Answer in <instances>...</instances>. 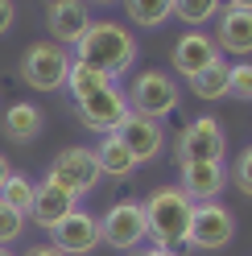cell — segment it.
<instances>
[{"mask_svg": "<svg viewBox=\"0 0 252 256\" xmlns=\"http://www.w3.org/2000/svg\"><path fill=\"white\" fill-rule=\"evenodd\" d=\"M124 4H128V17L140 29H162L174 17V0H124Z\"/></svg>", "mask_w": 252, "mask_h": 256, "instance_id": "cell-22", "label": "cell"}, {"mask_svg": "<svg viewBox=\"0 0 252 256\" xmlns=\"http://www.w3.org/2000/svg\"><path fill=\"white\" fill-rule=\"evenodd\" d=\"M228 8H244V12H252V0H228Z\"/></svg>", "mask_w": 252, "mask_h": 256, "instance_id": "cell-30", "label": "cell"}, {"mask_svg": "<svg viewBox=\"0 0 252 256\" xmlns=\"http://www.w3.org/2000/svg\"><path fill=\"white\" fill-rule=\"evenodd\" d=\"M236 236V219L224 202H194V215H190V232H186V248H202V252H215V248H228Z\"/></svg>", "mask_w": 252, "mask_h": 256, "instance_id": "cell-6", "label": "cell"}, {"mask_svg": "<svg viewBox=\"0 0 252 256\" xmlns=\"http://www.w3.org/2000/svg\"><path fill=\"white\" fill-rule=\"evenodd\" d=\"M224 153H228V136H224V128H219L215 116H198L178 132V166H186V162H224Z\"/></svg>", "mask_w": 252, "mask_h": 256, "instance_id": "cell-7", "label": "cell"}, {"mask_svg": "<svg viewBox=\"0 0 252 256\" xmlns=\"http://www.w3.org/2000/svg\"><path fill=\"white\" fill-rule=\"evenodd\" d=\"M219 12H224V0H174V17H182L190 29L207 25Z\"/></svg>", "mask_w": 252, "mask_h": 256, "instance_id": "cell-23", "label": "cell"}, {"mask_svg": "<svg viewBox=\"0 0 252 256\" xmlns=\"http://www.w3.org/2000/svg\"><path fill=\"white\" fill-rule=\"evenodd\" d=\"M140 211H145V228H149L157 248H166V252L186 248V232H190L194 202L186 198L178 186H157L153 194L140 202Z\"/></svg>", "mask_w": 252, "mask_h": 256, "instance_id": "cell-2", "label": "cell"}, {"mask_svg": "<svg viewBox=\"0 0 252 256\" xmlns=\"http://www.w3.org/2000/svg\"><path fill=\"white\" fill-rule=\"evenodd\" d=\"M12 21H17V4L12 0H0V38L12 29Z\"/></svg>", "mask_w": 252, "mask_h": 256, "instance_id": "cell-27", "label": "cell"}, {"mask_svg": "<svg viewBox=\"0 0 252 256\" xmlns=\"http://www.w3.org/2000/svg\"><path fill=\"white\" fill-rule=\"evenodd\" d=\"M145 236H149V228H145V211H140V202H132V198L112 202V206H108V215L100 219V240H104L108 248L132 252Z\"/></svg>", "mask_w": 252, "mask_h": 256, "instance_id": "cell-8", "label": "cell"}, {"mask_svg": "<svg viewBox=\"0 0 252 256\" xmlns=\"http://www.w3.org/2000/svg\"><path fill=\"white\" fill-rule=\"evenodd\" d=\"M46 25H50V42L70 50V46H78V38L91 29V12H87L83 0H62V4L46 8Z\"/></svg>", "mask_w": 252, "mask_h": 256, "instance_id": "cell-12", "label": "cell"}, {"mask_svg": "<svg viewBox=\"0 0 252 256\" xmlns=\"http://www.w3.org/2000/svg\"><path fill=\"white\" fill-rule=\"evenodd\" d=\"M228 83H232V66L219 58V62H211L207 70H198V74L190 78V91L198 95V100L215 104V100H224V95H228Z\"/></svg>", "mask_w": 252, "mask_h": 256, "instance_id": "cell-19", "label": "cell"}, {"mask_svg": "<svg viewBox=\"0 0 252 256\" xmlns=\"http://www.w3.org/2000/svg\"><path fill=\"white\" fill-rule=\"evenodd\" d=\"M228 95H236V100H248V104H252V62H236V66H232Z\"/></svg>", "mask_w": 252, "mask_h": 256, "instance_id": "cell-25", "label": "cell"}, {"mask_svg": "<svg viewBox=\"0 0 252 256\" xmlns=\"http://www.w3.org/2000/svg\"><path fill=\"white\" fill-rule=\"evenodd\" d=\"M74 58L87 62V66H96L108 78L128 74V66L136 62V38L116 21H91V29L74 46Z\"/></svg>", "mask_w": 252, "mask_h": 256, "instance_id": "cell-1", "label": "cell"}, {"mask_svg": "<svg viewBox=\"0 0 252 256\" xmlns=\"http://www.w3.org/2000/svg\"><path fill=\"white\" fill-rule=\"evenodd\" d=\"M224 182H228L224 162H186L178 190H182L190 202H215L219 190H224Z\"/></svg>", "mask_w": 252, "mask_h": 256, "instance_id": "cell-13", "label": "cell"}, {"mask_svg": "<svg viewBox=\"0 0 252 256\" xmlns=\"http://www.w3.org/2000/svg\"><path fill=\"white\" fill-rule=\"evenodd\" d=\"M0 256H17V252H8V248H0Z\"/></svg>", "mask_w": 252, "mask_h": 256, "instance_id": "cell-34", "label": "cell"}, {"mask_svg": "<svg viewBox=\"0 0 252 256\" xmlns=\"http://www.w3.org/2000/svg\"><path fill=\"white\" fill-rule=\"evenodd\" d=\"M104 244L100 240V219L87 211H70L66 219L50 232V248H58L62 256H87Z\"/></svg>", "mask_w": 252, "mask_h": 256, "instance_id": "cell-10", "label": "cell"}, {"mask_svg": "<svg viewBox=\"0 0 252 256\" xmlns=\"http://www.w3.org/2000/svg\"><path fill=\"white\" fill-rule=\"evenodd\" d=\"M96 153V166L104 178H132V170H136V157L128 153V145L120 140V132H108L100 136V145L91 149Z\"/></svg>", "mask_w": 252, "mask_h": 256, "instance_id": "cell-17", "label": "cell"}, {"mask_svg": "<svg viewBox=\"0 0 252 256\" xmlns=\"http://www.w3.org/2000/svg\"><path fill=\"white\" fill-rule=\"evenodd\" d=\"M128 256H136V252H128Z\"/></svg>", "mask_w": 252, "mask_h": 256, "instance_id": "cell-35", "label": "cell"}, {"mask_svg": "<svg viewBox=\"0 0 252 256\" xmlns=\"http://www.w3.org/2000/svg\"><path fill=\"white\" fill-rule=\"evenodd\" d=\"M178 104H182V87L166 70H140L132 78V91H128L132 116H145V120L162 124L170 112H178Z\"/></svg>", "mask_w": 252, "mask_h": 256, "instance_id": "cell-3", "label": "cell"}, {"mask_svg": "<svg viewBox=\"0 0 252 256\" xmlns=\"http://www.w3.org/2000/svg\"><path fill=\"white\" fill-rule=\"evenodd\" d=\"M8 174H12V166L4 162V153H0V186H4V178H8Z\"/></svg>", "mask_w": 252, "mask_h": 256, "instance_id": "cell-29", "label": "cell"}, {"mask_svg": "<svg viewBox=\"0 0 252 256\" xmlns=\"http://www.w3.org/2000/svg\"><path fill=\"white\" fill-rule=\"evenodd\" d=\"M70 211H78V198H70L66 190L54 186V182H42V186H38V194H34V206H29V219H34L38 228L54 232Z\"/></svg>", "mask_w": 252, "mask_h": 256, "instance_id": "cell-16", "label": "cell"}, {"mask_svg": "<svg viewBox=\"0 0 252 256\" xmlns=\"http://www.w3.org/2000/svg\"><path fill=\"white\" fill-rule=\"evenodd\" d=\"M83 4H116V0H83Z\"/></svg>", "mask_w": 252, "mask_h": 256, "instance_id": "cell-32", "label": "cell"}, {"mask_svg": "<svg viewBox=\"0 0 252 256\" xmlns=\"http://www.w3.org/2000/svg\"><path fill=\"white\" fill-rule=\"evenodd\" d=\"M232 182H236V190H240V194H248V198H252V149H244L240 157H236Z\"/></svg>", "mask_w": 252, "mask_h": 256, "instance_id": "cell-26", "label": "cell"}, {"mask_svg": "<svg viewBox=\"0 0 252 256\" xmlns=\"http://www.w3.org/2000/svg\"><path fill=\"white\" fill-rule=\"evenodd\" d=\"M70 50L58 42H34L21 54V83H29L34 91H58L66 87V70H70Z\"/></svg>", "mask_w": 252, "mask_h": 256, "instance_id": "cell-4", "label": "cell"}, {"mask_svg": "<svg viewBox=\"0 0 252 256\" xmlns=\"http://www.w3.org/2000/svg\"><path fill=\"white\" fill-rule=\"evenodd\" d=\"M104 178L100 166H96V153L83 149V145H70V149H62L54 162H50V174H46V182H54L62 186L70 198H83L96 190V182Z\"/></svg>", "mask_w": 252, "mask_h": 256, "instance_id": "cell-5", "label": "cell"}, {"mask_svg": "<svg viewBox=\"0 0 252 256\" xmlns=\"http://www.w3.org/2000/svg\"><path fill=\"white\" fill-rule=\"evenodd\" d=\"M29 256H62L58 248H50V244H46V248H34V252H29Z\"/></svg>", "mask_w": 252, "mask_h": 256, "instance_id": "cell-28", "label": "cell"}, {"mask_svg": "<svg viewBox=\"0 0 252 256\" xmlns=\"http://www.w3.org/2000/svg\"><path fill=\"white\" fill-rule=\"evenodd\" d=\"M34 194H38V182H29V174H17V170H12L4 178V186H0V202L12 206V211H21V215H29Z\"/></svg>", "mask_w": 252, "mask_h": 256, "instance_id": "cell-21", "label": "cell"}, {"mask_svg": "<svg viewBox=\"0 0 252 256\" xmlns=\"http://www.w3.org/2000/svg\"><path fill=\"white\" fill-rule=\"evenodd\" d=\"M42 124H46V116H42V108H38V104H8L4 120H0L4 136H8V140H17V145H29V140L42 132Z\"/></svg>", "mask_w": 252, "mask_h": 256, "instance_id": "cell-18", "label": "cell"}, {"mask_svg": "<svg viewBox=\"0 0 252 256\" xmlns=\"http://www.w3.org/2000/svg\"><path fill=\"white\" fill-rule=\"evenodd\" d=\"M136 256H178V252H166V248H149V252H136Z\"/></svg>", "mask_w": 252, "mask_h": 256, "instance_id": "cell-31", "label": "cell"}, {"mask_svg": "<svg viewBox=\"0 0 252 256\" xmlns=\"http://www.w3.org/2000/svg\"><path fill=\"white\" fill-rule=\"evenodd\" d=\"M21 232H25V215L0 202V248L12 244V240H21Z\"/></svg>", "mask_w": 252, "mask_h": 256, "instance_id": "cell-24", "label": "cell"}, {"mask_svg": "<svg viewBox=\"0 0 252 256\" xmlns=\"http://www.w3.org/2000/svg\"><path fill=\"white\" fill-rule=\"evenodd\" d=\"M219 58H224V54H219L215 38L198 34V29H190V34H182V38L174 42V70H178L182 78H194L198 70H207L211 62H219Z\"/></svg>", "mask_w": 252, "mask_h": 256, "instance_id": "cell-11", "label": "cell"}, {"mask_svg": "<svg viewBox=\"0 0 252 256\" xmlns=\"http://www.w3.org/2000/svg\"><path fill=\"white\" fill-rule=\"evenodd\" d=\"M54 4H62V0H46V8H54Z\"/></svg>", "mask_w": 252, "mask_h": 256, "instance_id": "cell-33", "label": "cell"}, {"mask_svg": "<svg viewBox=\"0 0 252 256\" xmlns=\"http://www.w3.org/2000/svg\"><path fill=\"white\" fill-rule=\"evenodd\" d=\"M120 140H124V145H128V153L136 157V166H145V162H153V157L162 153L166 132H162V124H157V120L128 116V120L120 124Z\"/></svg>", "mask_w": 252, "mask_h": 256, "instance_id": "cell-15", "label": "cell"}, {"mask_svg": "<svg viewBox=\"0 0 252 256\" xmlns=\"http://www.w3.org/2000/svg\"><path fill=\"white\" fill-rule=\"evenodd\" d=\"M104 87H112V78L108 74H100L96 66H87V62H70V70H66V91L74 95V104L78 100H87V95H96V91H104Z\"/></svg>", "mask_w": 252, "mask_h": 256, "instance_id": "cell-20", "label": "cell"}, {"mask_svg": "<svg viewBox=\"0 0 252 256\" xmlns=\"http://www.w3.org/2000/svg\"><path fill=\"white\" fill-rule=\"evenodd\" d=\"M215 46L219 54L232 58H248L252 54V12L244 8H224L215 21Z\"/></svg>", "mask_w": 252, "mask_h": 256, "instance_id": "cell-14", "label": "cell"}, {"mask_svg": "<svg viewBox=\"0 0 252 256\" xmlns=\"http://www.w3.org/2000/svg\"><path fill=\"white\" fill-rule=\"evenodd\" d=\"M74 112H78V120H83L91 132H100V136L120 132V124L132 116L128 95H120L116 87H104V91H96V95H87V100H78Z\"/></svg>", "mask_w": 252, "mask_h": 256, "instance_id": "cell-9", "label": "cell"}]
</instances>
